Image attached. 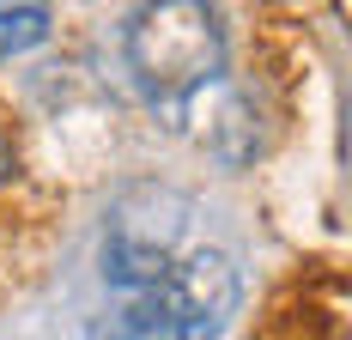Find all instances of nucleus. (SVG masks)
Segmentation results:
<instances>
[{"label": "nucleus", "instance_id": "nucleus-1", "mask_svg": "<svg viewBox=\"0 0 352 340\" xmlns=\"http://www.w3.org/2000/svg\"><path fill=\"white\" fill-rule=\"evenodd\" d=\"M122 49L140 98L170 128H182V116L225 85V31H219V12L201 0L134 6L122 25Z\"/></svg>", "mask_w": 352, "mask_h": 340}, {"label": "nucleus", "instance_id": "nucleus-2", "mask_svg": "<svg viewBox=\"0 0 352 340\" xmlns=\"http://www.w3.org/2000/svg\"><path fill=\"white\" fill-rule=\"evenodd\" d=\"M243 298V273L225 249H182L170 273L128 292L98 316L91 340H219Z\"/></svg>", "mask_w": 352, "mask_h": 340}, {"label": "nucleus", "instance_id": "nucleus-3", "mask_svg": "<svg viewBox=\"0 0 352 340\" xmlns=\"http://www.w3.org/2000/svg\"><path fill=\"white\" fill-rule=\"evenodd\" d=\"M182 237H188V201H176L170 189H140L109 219L104 237V279L116 286V298L158 286L182 255Z\"/></svg>", "mask_w": 352, "mask_h": 340}, {"label": "nucleus", "instance_id": "nucleus-4", "mask_svg": "<svg viewBox=\"0 0 352 340\" xmlns=\"http://www.w3.org/2000/svg\"><path fill=\"white\" fill-rule=\"evenodd\" d=\"M49 36V6H0V61L6 55H25V49H36Z\"/></svg>", "mask_w": 352, "mask_h": 340}, {"label": "nucleus", "instance_id": "nucleus-5", "mask_svg": "<svg viewBox=\"0 0 352 340\" xmlns=\"http://www.w3.org/2000/svg\"><path fill=\"white\" fill-rule=\"evenodd\" d=\"M6 170H12V152H6V134H0V182H6Z\"/></svg>", "mask_w": 352, "mask_h": 340}]
</instances>
